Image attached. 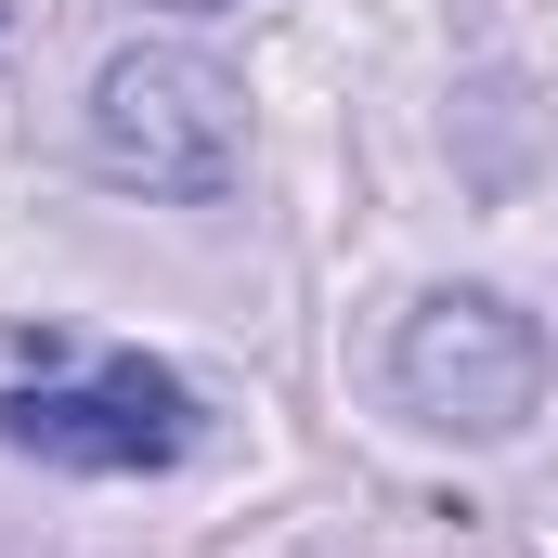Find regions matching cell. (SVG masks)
Masks as SVG:
<instances>
[{
	"mask_svg": "<svg viewBox=\"0 0 558 558\" xmlns=\"http://www.w3.org/2000/svg\"><path fill=\"white\" fill-rule=\"evenodd\" d=\"M169 13H234V0H169Z\"/></svg>",
	"mask_w": 558,
	"mask_h": 558,
	"instance_id": "obj_4",
	"label": "cell"
},
{
	"mask_svg": "<svg viewBox=\"0 0 558 558\" xmlns=\"http://www.w3.org/2000/svg\"><path fill=\"white\" fill-rule=\"evenodd\" d=\"M195 390L143 351H105L92 377H39V390H0V441L39 454V468H92V481H143V468H182L195 454Z\"/></svg>",
	"mask_w": 558,
	"mask_h": 558,
	"instance_id": "obj_3",
	"label": "cell"
},
{
	"mask_svg": "<svg viewBox=\"0 0 558 558\" xmlns=\"http://www.w3.org/2000/svg\"><path fill=\"white\" fill-rule=\"evenodd\" d=\"M390 390H403V416L454 428V441H507L546 403V325L494 286H441L390 338Z\"/></svg>",
	"mask_w": 558,
	"mask_h": 558,
	"instance_id": "obj_2",
	"label": "cell"
},
{
	"mask_svg": "<svg viewBox=\"0 0 558 558\" xmlns=\"http://www.w3.org/2000/svg\"><path fill=\"white\" fill-rule=\"evenodd\" d=\"M92 169L131 182V195H169V208L234 195V169H247V92H234V65H208L182 39L118 52L92 78Z\"/></svg>",
	"mask_w": 558,
	"mask_h": 558,
	"instance_id": "obj_1",
	"label": "cell"
}]
</instances>
